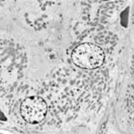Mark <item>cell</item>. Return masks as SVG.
<instances>
[{
  "mask_svg": "<svg viewBox=\"0 0 134 134\" xmlns=\"http://www.w3.org/2000/svg\"><path fill=\"white\" fill-rule=\"evenodd\" d=\"M73 62L85 69H95L101 66L105 60V54L99 46L92 43H82L75 48L71 54Z\"/></svg>",
  "mask_w": 134,
  "mask_h": 134,
  "instance_id": "cell-1",
  "label": "cell"
},
{
  "mask_svg": "<svg viewBox=\"0 0 134 134\" xmlns=\"http://www.w3.org/2000/svg\"><path fill=\"white\" fill-rule=\"evenodd\" d=\"M47 113V105L41 97H28L22 102L20 113L24 120L31 124L41 122Z\"/></svg>",
  "mask_w": 134,
  "mask_h": 134,
  "instance_id": "cell-2",
  "label": "cell"
}]
</instances>
